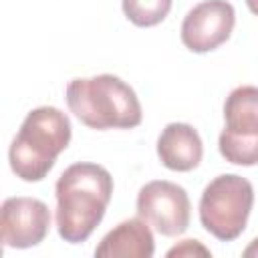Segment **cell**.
<instances>
[{
    "label": "cell",
    "instance_id": "6da1fadb",
    "mask_svg": "<svg viewBox=\"0 0 258 258\" xmlns=\"http://www.w3.org/2000/svg\"><path fill=\"white\" fill-rule=\"evenodd\" d=\"M56 230L69 244L85 242L101 224L113 196L111 173L97 163L69 165L56 181Z\"/></svg>",
    "mask_w": 258,
    "mask_h": 258
},
{
    "label": "cell",
    "instance_id": "7a4b0ae2",
    "mask_svg": "<svg viewBox=\"0 0 258 258\" xmlns=\"http://www.w3.org/2000/svg\"><path fill=\"white\" fill-rule=\"evenodd\" d=\"M71 113L87 127L133 129L141 123V105L135 91L119 77L103 73L91 79H73L64 91Z\"/></svg>",
    "mask_w": 258,
    "mask_h": 258
},
{
    "label": "cell",
    "instance_id": "3957f363",
    "mask_svg": "<svg viewBox=\"0 0 258 258\" xmlns=\"http://www.w3.org/2000/svg\"><path fill=\"white\" fill-rule=\"evenodd\" d=\"M71 141V121L56 107L32 109L8 149L10 169L22 181H42Z\"/></svg>",
    "mask_w": 258,
    "mask_h": 258
},
{
    "label": "cell",
    "instance_id": "277c9868",
    "mask_svg": "<svg viewBox=\"0 0 258 258\" xmlns=\"http://www.w3.org/2000/svg\"><path fill=\"white\" fill-rule=\"evenodd\" d=\"M252 206V183L242 175L224 173L204 187L200 198V222L214 238L232 242L246 230Z\"/></svg>",
    "mask_w": 258,
    "mask_h": 258
},
{
    "label": "cell",
    "instance_id": "5b68a950",
    "mask_svg": "<svg viewBox=\"0 0 258 258\" xmlns=\"http://www.w3.org/2000/svg\"><path fill=\"white\" fill-rule=\"evenodd\" d=\"M224 129L218 139L220 153L234 165L258 163V87H236L224 103Z\"/></svg>",
    "mask_w": 258,
    "mask_h": 258
},
{
    "label": "cell",
    "instance_id": "8992f818",
    "mask_svg": "<svg viewBox=\"0 0 258 258\" xmlns=\"http://www.w3.org/2000/svg\"><path fill=\"white\" fill-rule=\"evenodd\" d=\"M137 216L161 236H179L187 230L191 216L187 191L167 179L149 181L137 194Z\"/></svg>",
    "mask_w": 258,
    "mask_h": 258
},
{
    "label": "cell",
    "instance_id": "52a82bcc",
    "mask_svg": "<svg viewBox=\"0 0 258 258\" xmlns=\"http://www.w3.org/2000/svg\"><path fill=\"white\" fill-rule=\"evenodd\" d=\"M50 228V210L42 200L16 196L6 198L0 208V236L4 248L38 246Z\"/></svg>",
    "mask_w": 258,
    "mask_h": 258
},
{
    "label": "cell",
    "instance_id": "ba28073f",
    "mask_svg": "<svg viewBox=\"0 0 258 258\" xmlns=\"http://www.w3.org/2000/svg\"><path fill=\"white\" fill-rule=\"evenodd\" d=\"M236 24L234 6L226 0H204L196 4L181 22V42L191 52H210L224 44Z\"/></svg>",
    "mask_w": 258,
    "mask_h": 258
},
{
    "label": "cell",
    "instance_id": "9c48e42d",
    "mask_svg": "<svg viewBox=\"0 0 258 258\" xmlns=\"http://www.w3.org/2000/svg\"><path fill=\"white\" fill-rule=\"evenodd\" d=\"M155 240L149 224L143 218H129L117 224L95 248L99 258H151Z\"/></svg>",
    "mask_w": 258,
    "mask_h": 258
},
{
    "label": "cell",
    "instance_id": "30bf717a",
    "mask_svg": "<svg viewBox=\"0 0 258 258\" xmlns=\"http://www.w3.org/2000/svg\"><path fill=\"white\" fill-rule=\"evenodd\" d=\"M157 155L171 171H191L200 165L204 145L200 133L187 123H169L157 139Z\"/></svg>",
    "mask_w": 258,
    "mask_h": 258
},
{
    "label": "cell",
    "instance_id": "8fae6325",
    "mask_svg": "<svg viewBox=\"0 0 258 258\" xmlns=\"http://www.w3.org/2000/svg\"><path fill=\"white\" fill-rule=\"evenodd\" d=\"M123 12L135 26H155L171 10V0H121Z\"/></svg>",
    "mask_w": 258,
    "mask_h": 258
},
{
    "label": "cell",
    "instance_id": "7c38bea8",
    "mask_svg": "<svg viewBox=\"0 0 258 258\" xmlns=\"http://www.w3.org/2000/svg\"><path fill=\"white\" fill-rule=\"evenodd\" d=\"M196 254H200V256H210V250L204 248L198 240H183L181 244H177V246H173L171 250H167V256H169V258H173V256H196Z\"/></svg>",
    "mask_w": 258,
    "mask_h": 258
},
{
    "label": "cell",
    "instance_id": "4fadbf2b",
    "mask_svg": "<svg viewBox=\"0 0 258 258\" xmlns=\"http://www.w3.org/2000/svg\"><path fill=\"white\" fill-rule=\"evenodd\" d=\"M244 256H258V238H254L252 244L244 250Z\"/></svg>",
    "mask_w": 258,
    "mask_h": 258
},
{
    "label": "cell",
    "instance_id": "5bb4252c",
    "mask_svg": "<svg viewBox=\"0 0 258 258\" xmlns=\"http://www.w3.org/2000/svg\"><path fill=\"white\" fill-rule=\"evenodd\" d=\"M246 4H248V8H250V12L258 16V0H246Z\"/></svg>",
    "mask_w": 258,
    "mask_h": 258
}]
</instances>
